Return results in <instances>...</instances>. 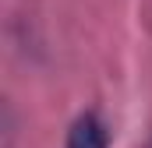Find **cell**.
Listing matches in <instances>:
<instances>
[{
	"mask_svg": "<svg viewBox=\"0 0 152 148\" xmlns=\"http://www.w3.org/2000/svg\"><path fill=\"white\" fill-rule=\"evenodd\" d=\"M106 145H110V134L99 123V116H92V113L81 116L67 134V148H106Z\"/></svg>",
	"mask_w": 152,
	"mask_h": 148,
	"instance_id": "1",
	"label": "cell"
}]
</instances>
